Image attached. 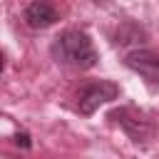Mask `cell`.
Instances as JSON below:
<instances>
[{"mask_svg": "<svg viewBox=\"0 0 159 159\" xmlns=\"http://www.w3.org/2000/svg\"><path fill=\"white\" fill-rule=\"evenodd\" d=\"M25 20L35 30H45L57 22V7L52 0H32L25 10Z\"/></svg>", "mask_w": 159, "mask_h": 159, "instance_id": "5", "label": "cell"}, {"mask_svg": "<svg viewBox=\"0 0 159 159\" xmlns=\"http://www.w3.org/2000/svg\"><path fill=\"white\" fill-rule=\"evenodd\" d=\"M2 67H5V55L0 52V72H2Z\"/></svg>", "mask_w": 159, "mask_h": 159, "instance_id": "7", "label": "cell"}, {"mask_svg": "<svg viewBox=\"0 0 159 159\" xmlns=\"http://www.w3.org/2000/svg\"><path fill=\"white\" fill-rule=\"evenodd\" d=\"M109 119L112 122H117L127 134H129V139L134 142V144H149L152 139H154V122L144 114V112H139L137 107H119V109H112L109 112Z\"/></svg>", "mask_w": 159, "mask_h": 159, "instance_id": "2", "label": "cell"}, {"mask_svg": "<svg viewBox=\"0 0 159 159\" xmlns=\"http://www.w3.org/2000/svg\"><path fill=\"white\" fill-rule=\"evenodd\" d=\"M94 2H97V5H107L109 0H94Z\"/></svg>", "mask_w": 159, "mask_h": 159, "instance_id": "8", "label": "cell"}, {"mask_svg": "<svg viewBox=\"0 0 159 159\" xmlns=\"http://www.w3.org/2000/svg\"><path fill=\"white\" fill-rule=\"evenodd\" d=\"M15 144L22 147V149H27V147H30V137H27L25 132H17V134H15Z\"/></svg>", "mask_w": 159, "mask_h": 159, "instance_id": "6", "label": "cell"}, {"mask_svg": "<svg viewBox=\"0 0 159 159\" xmlns=\"http://www.w3.org/2000/svg\"><path fill=\"white\" fill-rule=\"evenodd\" d=\"M119 97V87L114 82H107V80H94V82H84L80 89H77V109L82 114H92L99 104L104 102H112Z\"/></svg>", "mask_w": 159, "mask_h": 159, "instance_id": "3", "label": "cell"}, {"mask_svg": "<svg viewBox=\"0 0 159 159\" xmlns=\"http://www.w3.org/2000/svg\"><path fill=\"white\" fill-rule=\"evenodd\" d=\"M50 52L55 62L72 70H89L97 65V50L87 37V32L82 30H65L62 35H57Z\"/></svg>", "mask_w": 159, "mask_h": 159, "instance_id": "1", "label": "cell"}, {"mask_svg": "<svg viewBox=\"0 0 159 159\" xmlns=\"http://www.w3.org/2000/svg\"><path fill=\"white\" fill-rule=\"evenodd\" d=\"M124 65L144 77L152 87H159V55L152 50H132L124 57Z\"/></svg>", "mask_w": 159, "mask_h": 159, "instance_id": "4", "label": "cell"}]
</instances>
